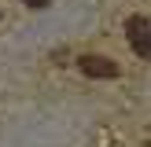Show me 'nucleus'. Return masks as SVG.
I'll list each match as a JSON object with an SVG mask.
<instances>
[{"label": "nucleus", "mask_w": 151, "mask_h": 147, "mask_svg": "<svg viewBox=\"0 0 151 147\" xmlns=\"http://www.w3.org/2000/svg\"><path fill=\"white\" fill-rule=\"evenodd\" d=\"M125 37H129L133 51H137L140 59H151V26H147V19L133 15V19L125 22Z\"/></svg>", "instance_id": "nucleus-1"}, {"label": "nucleus", "mask_w": 151, "mask_h": 147, "mask_svg": "<svg viewBox=\"0 0 151 147\" xmlns=\"http://www.w3.org/2000/svg\"><path fill=\"white\" fill-rule=\"evenodd\" d=\"M81 74H88V77H118V63L107 55H81L78 59Z\"/></svg>", "instance_id": "nucleus-2"}, {"label": "nucleus", "mask_w": 151, "mask_h": 147, "mask_svg": "<svg viewBox=\"0 0 151 147\" xmlns=\"http://www.w3.org/2000/svg\"><path fill=\"white\" fill-rule=\"evenodd\" d=\"M147 147H151V140H147Z\"/></svg>", "instance_id": "nucleus-4"}, {"label": "nucleus", "mask_w": 151, "mask_h": 147, "mask_svg": "<svg viewBox=\"0 0 151 147\" xmlns=\"http://www.w3.org/2000/svg\"><path fill=\"white\" fill-rule=\"evenodd\" d=\"M26 7H33V11H41V7H48V0H22Z\"/></svg>", "instance_id": "nucleus-3"}]
</instances>
